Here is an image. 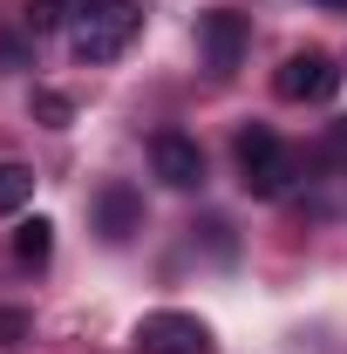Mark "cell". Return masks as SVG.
Wrapping results in <instances>:
<instances>
[{
	"mask_svg": "<svg viewBox=\"0 0 347 354\" xmlns=\"http://www.w3.org/2000/svg\"><path fill=\"white\" fill-rule=\"evenodd\" d=\"M136 28H143V7L136 0H82L68 14V48H75V62L102 68V62H116L136 41Z\"/></svg>",
	"mask_w": 347,
	"mask_h": 354,
	"instance_id": "cell-1",
	"label": "cell"
},
{
	"mask_svg": "<svg viewBox=\"0 0 347 354\" xmlns=\"http://www.w3.org/2000/svg\"><path fill=\"white\" fill-rule=\"evenodd\" d=\"M238 177H245L252 198H279L293 184V150L265 130V123H252V130H238Z\"/></svg>",
	"mask_w": 347,
	"mask_h": 354,
	"instance_id": "cell-2",
	"label": "cell"
},
{
	"mask_svg": "<svg viewBox=\"0 0 347 354\" xmlns=\"http://www.w3.org/2000/svg\"><path fill=\"white\" fill-rule=\"evenodd\" d=\"M136 354H218V341H212V327L198 313L164 307V313H143L136 320Z\"/></svg>",
	"mask_w": 347,
	"mask_h": 354,
	"instance_id": "cell-3",
	"label": "cell"
},
{
	"mask_svg": "<svg viewBox=\"0 0 347 354\" xmlns=\"http://www.w3.org/2000/svg\"><path fill=\"white\" fill-rule=\"evenodd\" d=\"M272 88H279L286 102H334L341 68H334V55H327V48H300V55H286V62H279Z\"/></svg>",
	"mask_w": 347,
	"mask_h": 354,
	"instance_id": "cell-4",
	"label": "cell"
},
{
	"mask_svg": "<svg viewBox=\"0 0 347 354\" xmlns=\"http://www.w3.org/2000/svg\"><path fill=\"white\" fill-rule=\"evenodd\" d=\"M198 48H205V68L212 75H232L245 62V14H232V7L198 14Z\"/></svg>",
	"mask_w": 347,
	"mask_h": 354,
	"instance_id": "cell-5",
	"label": "cell"
},
{
	"mask_svg": "<svg viewBox=\"0 0 347 354\" xmlns=\"http://www.w3.org/2000/svg\"><path fill=\"white\" fill-rule=\"evenodd\" d=\"M150 171L164 177L171 191H191V184H205V150L184 130H164V136H150Z\"/></svg>",
	"mask_w": 347,
	"mask_h": 354,
	"instance_id": "cell-6",
	"label": "cell"
},
{
	"mask_svg": "<svg viewBox=\"0 0 347 354\" xmlns=\"http://www.w3.org/2000/svg\"><path fill=\"white\" fill-rule=\"evenodd\" d=\"M95 218H102V239H130L136 225H143V198H136L130 184H109L95 198Z\"/></svg>",
	"mask_w": 347,
	"mask_h": 354,
	"instance_id": "cell-7",
	"label": "cell"
},
{
	"mask_svg": "<svg viewBox=\"0 0 347 354\" xmlns=\"http://www.w3.org/2000/svg\"><path fill=\"white\" fill-rule=\"evenodd\" d=\"M14 252H21V266H48V252H55V225L28 218L21 232H14Z\"/></svg>",
	"mask_w": 347,
	"mask_h": 354,
	"instance_id": "cell-8",
	"label": "cell"
},
{
	"mask_svg": "<svg viewBox=\"0 0 347 354\" xmlns=\"http://www.w3.org/2000/svg\"><path fill=\"white\" fill-rule=\"evenodd\" d=\"M28 198H35V171L28 164H0V218H14Z\"/></svg>",
	"mask_w": 347,
	"mask_h": 354,
	"instance_id": "cell-9",
	"label": "cell"
},
{
	"mask_svg": "<svg viewBox=\"0 0 347 354\" xmlns=\"http://www.w3.org/2000/svg\"><path fill=\"white\" fill-rule=\"evenodd\" d=\"M62 21H68V0H28V28H35V35L62 28Z\"/></svg>",
	"mask_w": 347,
	"mask_h": 354,
	"instance_id": "cell-10",
	"label": "cell"
},
{
	"mask_svg": "<svg viewBox=\"0 0 347 354\" xmlns=\"http://www.w3.org/2000/svg\"><path fill=\"white\" fill-rule=\"evenodd\" d=\"M28 327H35V320H28L21 307H0V348H21V341H28Z\"/></svg>",
	"mask_w": 347,
	"mask_h": 354,
	"instance_id": "cell-11",
	"label": "cell"
},
{
	"mask_svg": "<svg viewBox=\"0 0 347 354\" xmlns=\"http://www.w3.org/2000/svg\"><path fill=\"white\" fill-rule=\"evenodd\" d=\"M35 109H41V116H48V123H55V130L68 123V95H35Z\"/></svg>",
	"mask_w": 347,
	"mask_h": 354,
	"instance_id": "cell-12",
	"label": "cell"
},
{
	"mask_svg": "<svg viewBox=\"0 0 347 354\" xmlns=\"http://www.w3.org/2000/svg\"><path fill=\"white\" fill-rule=\"evenodd\" d=\"M320 7H347V0H320Z\"/></svg>",
	"mask_w": 347,
	"mask_h": 354,
	"instance_id": "cell-13",
	"label": "cell"
}]
</instances>
